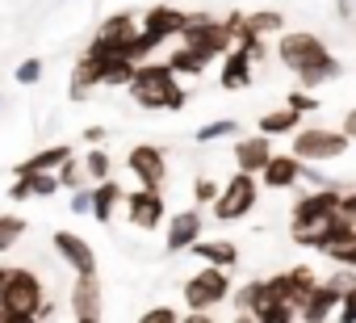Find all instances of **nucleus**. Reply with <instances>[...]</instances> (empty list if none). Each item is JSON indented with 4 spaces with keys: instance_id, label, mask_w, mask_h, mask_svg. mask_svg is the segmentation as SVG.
<instances>
[{
    "instance_id": "obj_1",
    "label": "nucleus",
    "mask_w": 356,
    "mask_h": 323,
    "mask_svg": "<svg viewBox=\"0 0 356 323\" xmlns=\"http://www.w3.org/2000/svg\"><path fill=\"white\" fill-rule=\"evenodd\" d=\"M339 198H343L339 185H323V189H314V194H302V198L293 202V214H289V235H293V244H302V248H323L327 223H331V214L339 210Z\"/></svg>"
},
{
    "instance_id": "obj_2",
    "label": "nucleus",
    "mask_w": 356,
    "mask_h": 323,
    "mask_svg": "<svg viewBox=\"0 0 356 323\" xmlns=\"http://www.w3.org/2000/svg\"><path fill=\"white\" fill-rule=\"evenodd\" d=\"M126 88L143 109H185L189 105V93L181 88V80H176V72L168 63H147L143 59Z\"/></svg>"
},
{
    "instance_id": "obj_3",
    "label": "nucleus",
    "mask_w": 356,
    "mask_h": 323,
    "mask_svg": "<svg viewBox=\"0 0 356 323\" xmlns=\"http://www.w3.org/2000/svg\"><path fill=\"white\" fill-rule=\"evenodd\" d=\"M42 298L47 294L34 269H9L5 290H0V323H34Z\"/></svg>"
},
{
    "instance_id": "obj_4",
    "label": "nucleus",
    "mask_w": 356,
    "mask_h": 323,
    "mask_svg": "<svg viewBox=\"0 0 356 323\" xmlns=\"http://www.w3.org/2000/svg\"><path fill=\"white\" fill-rule=\"evenodd\" d=\"M185 22H189V13H181V9H172V5H155V9H147V17L138 22V42H134V63H143V59H151L172 34H181L185 30Z\"/></svg>"
},
{
    "instance_id": "obj_5",
    "label": "nucleus",
    "mask_w": 356,
    "mask_h": 323,
    "mask_svg": "<svg viewBox=\"0 0 356 323\" xmlns=\"http://www.w3.org/2000/svg\"><path fill=\"white\" fill-rule=\"evenodd\" d=\"M134 42H138V22H134V13H113V17H105L101 22V30L92 34V42H88V55L92 59H130L134 55Z\"/></svg>"
},
{
    "instance_id": "obj_6",
    "label": "nucleus",
    "mask_w": 356,
    "mask_h": 323,
    "mask_svg": "<svg viewBox=\"0 0 356 323\" xmlns=\"http://www.w3.org/2000/svg\"><path fill=\"white\" fill-rule=\"evenodd\" d=\"M181 42L193 47V51L210 63V59H222L235 38H231L227 22H214V17H206V13H189V22H185V30H181Z\"/></svg>"
},
{
    "instance_id": "obj_7",
    "label": "nucleus",
    "mask_w": 356,
    "mask_h": 323,
    "mask_svg": "<svg viewBox=\"0 0 356 323\" xmlns=\"http://www.w3.org/2000/svg\"><path fill=\"white\" fill-rule=\"evenodd\" d=\"M348 134L331 130V126H298L293 130V155L306 159V164H323V159H335L348 151Z\"/></svg>"
},
{
    "instance_id": "obj_8",
    "label": "nucleus",
    "mask_w": 356,
    "mask_h": 323,
    "mask_svg": "<svg viewBox=\"0 0 356 323\" xmlns=\"http://www.w3.org/2000/svg\"><path fill=\"white\" fill-rule=\"evenodd\" d=\"M256 198H260V181H256V173H243V168H239V173L218 189V198H214V219H218V223H235V219L252 214Z\"/></svg>"
},
{
    "instance_id": "obj_9",
    "label": "nucleus",
    "mask_w": 356,
    "mask_h": 323,
    "mask_svg": "<svg viewBox=\"0 0 356 323\" xmlns=\"http://www.w3.org/2000/svg\"><path fill=\"white\" fill-rule=\"evenodd\" d=\"M231 298V269H218V265H206L202 273H193L185 281V302L189 310H210L218 302Z\"/></svg>"
},
{
    "instance_id": "obj_10",
    "label": "nucleus",
    "mask_w": 356,
    "mask_h": 323,
    "mask_svg": "<svg viewBox=\"0 0 356 323\" xmlns=\"http://www.w3.org/2000/svg\"><path fill=\"white\" fill-rule=\"evenodd\" d=\"M323 55H331V51H327V42H323L318 34H310V30H289V34H281V42H277V59H281L289 72H302V68L318 63Z\"/></svg>"
},
{
    "instance_id": "obj_11",
    "label": "nucleus",
    "mask_w": 356,
    "mask_h": 323,
    "mask_svg": "<svg viewBox=\"0 0 356 323\" xmlns=\"http://www.w3.org/2000/svg\"><path fill=\"white\" fill-rule=\"evenodd\" d=\"M264 281H268L273 302H289V306H298V310H302L306 294L318 285V277H314V269H310V265H293V269L273 273V277H264Z\"/></svg>"
},
{
    "instance_id": "obj_12",
    "label": "nucleus",
    "mask_w": 356,
    "mask_h": 323,
    "mask_svg": "<svg viewBox=\"0 0 356 323\" xmlns=\"http://www.w3.org/2000/svg\"><path fill=\"white\" fill-rule=\"evenodd\" d=\"M126 168H130L134 181L147 185V189H163V185H168V159H163V151H159L155 143H138V147H130Z\"/></svg>"
},
{
    "instance_id": "obj_13",
    "label": "nucleus",
    "mask_w": 356,
    "mask_h": 323,
    "mask_svg": "<svg viewBox=\"0 0 356 323\" xmlns=\"http://www.w3.org/2000/svg\"><path fill=\"white\" fill-rule=\"evenodd\" d=\"M126 214H130V227H138V231H155V227L163 223V214H168V206H163V189H147V185H138L134 194H126Z\"/></svg>"
},
{
    "instance_id": "obj_14",
    "label": "nucleus",
    "mask_w": 356,
    "mask_h": 323,
    "mask_svg": "<svg viewBox=\"0 0 356 323\" xmlns=\"http://www.w3.org/2000/svg\"><path fill=\"white\" fill-rule=\"evenodd\" d=\"M67 306L80 323H92L105 315V298H101V277L97 273H76V285L67 294Z\"/></svg>"
},
{
    "instance_id": "obj_15",
    "label": "nucleus",
    "mask_w": 356,
    "mask_h": 323,
    "mask_svg": "<svg viewBox=\"0 0 356 323\" xmlns=\"http://www.w3.org/2000/svg\"><path fill=\"white\" fill-rule=\"evenodd\" d=\"M51 244H55V252L72 265V273H97V252H92V244H88L84 235H76V231H55Z\"/></svg>"
},
{
    "instance_id": "obj_16",
    "label": "nucleus",
    "mask_w": 356,
    "mask_h": 323,
    "mask_svg": "<svg viewBox=\"0 0 356 323\" xmlns=\"http://www.w3.org/2000/svg\"><path fill=\"white\" fill-rule=\"evenodd\" d=\"M302 181V159L293 155V151H273L268 155V164L260 168V185H268V189H293Z\"/></svg>"
},
{
    "instance_id": "obj_17",
    "label": "nucleus",
    "mask_w": 356,
    "mask_h": 323,
    "mask_svg": "<svg viewBox=\"0 0 356 323\" xmlns=\"http://www.w3.org/2000/svg\"><path fill=\"white\" fill-rule=\"evenodd\" d=\"M202 239V210H181L168 219V256L189 252Z\"/></svg>"
},
{
    "instance_id": "obj_18",
    "label": "nucleus",
    "mask_w": 356,
    "mask_h": 323,
    "mask_svg": "<svg viewBox=\"0 0 356 323\" xmlns=\"http://www.w3.org/2000/svg\"><path fill=\"white\" fill-rule=\"evenodd\" d=\"M339 294H343V290H339L335 281H318V285L306 294L298 319H306V323H323V319H331V315L339 310Z\"/></svg>"
},
{
    "instance_id": "obj_19",
    "label": "nucleus",
    "mask_w": 356,
    "mask_h": 323,
    "mask_svg": "<svg viewBox=\"0 0 356 323\" xmlns=\"http://www.w3.org/2000/svg\"><path fill=\"white\" fill-rule=\"evenodd\" d=\"M268 155H273V134H243V139H235V164L243 168V173H256L260 177V168L268 164Z\"/></svg>"
},
{
    "instance_id": "obj_20",
    "label": "nucleus",
    "mask_w": 356,
    "mask_h": 323,
    "mask_svg": "<svg viewBox=\"0 0 356 323\" xmlns=\"http://www.w3.org/2000/svg\"><path fill=\"white\" fill-rule=\"evenodd\" d=\"M252 51L248 47H231L227 55H222V72H218V84L227 88V93H239V88H248L252 84Z\"/></svg>"
},
{
    "instance_id": "obj_21",
    "label": "nucleus",
    "mask_w": 356,
    "mask_h": 323,
    "mask_svg": "<svg viewBox=\"0 0 356 323\" xmlns=\"http://www.w3.org/2000/svg\"><path fill=\"white\" fill-rule=\"evenodd\" d=\"M63 159H72V147L67 143H55V147H42L34 151L30 159H22V164H13V177H26V173H55Z\"/></svg>"
},
{
    "instance_id": "obj_22",
    "label": "nucleus",
    "mask_w": 356,
    "mask_h": 323,
    "mask_svg": "<svg viewBox=\"0 0 356 323\" xmlns=\"http://www.w3.org/2000/svg\"><path fill=\"white\" fill-rule=\"evenodd\" d=\"M92 88H101V59L80 55L72 63V101H88Z\"/></svg>"
},
{
    "instance_id": "obj_23",
    "label": "nucleus",
    "mask_w": 356,
    "mask_h": 323,
    "mask_svg": "<svg viewBox=\"0 0 356 323\" xmlns=\"http://www.w3.org/2000/svg\"><path fill=\"white\" fill-rule=\"evenodd\" d=\"M88 198H92V219L97 223H109L113 210H118V202H126V189L105 177V181H97V189H88Z\"/></svg>"
},
{
    "instance_id": "obj_24",
    "label": "nucleus",
    "mask_w": 356,
    "mask_h": 323,
    "mask_svg": "<svg viewBox=\"0 0 356 323\" xmlns=\"http://www.w3.org/2000/svg\"><path fill=\"white\" fill-rule=\"evenodd\" d=\"M189 252H197L206 265H218V269H235L239 265V248L231 239H197Z\"/></svg>"
},
{
    "instance_id": "obj_25",
    "label": "nucleus",
    "mask_w": 356,
    "mask_h": 323,
    "mask_svg": "<svg viewBox=\"0 0 356 323\" xmlns=\"http://www.w3.org/2000/svg\"><path fill=\"white\" fill-rule=\"evenodd\" d=\"M343 68L335 63V55H323L318 63H310V68H302V72H293L298 76V88H323L327 80H335Z\"/></svg>"
},
{
    "instance_id": "obj_26",
    "label": "nucleus",
    "mask_w": 356,
    "mask_h": 323,
    "mask_svg": "<svg viewBox=\"0 0 356 323\" xmlns=\"http://www.w3.org/2000/svg\"><path fill=\"white\" fill-rule=\"evenodd\" d=\"M243 30L256 34V38H268V34H281L285 30V17L277 9H260V13H243Z\"/></svg>"
},
{
    "instance_id": "obj_27",
    "label": "nucleus",
    "mask_w": 356,
    "mask_h": 323,
    "mask_svg": "<svg viewBox=\"0 0 356 323\" xmlns=\"http://www.w3.org/2000/svg\"><path fill=\"white\" fill-rule=\"evenodd\" d=\"M298 126H302V113L289 109V105H281V109H273V113L260 118V130H264V134H293Z\"/></svg>"
},
{
    "instance_id": "obj_28",
    "label": "nucleus",
    "mask_w": 356,
    "mask_h": 323,
    "mask_svg": "<svg viewBox=\"0 0 356 323\" xmlns=\"http://www.w3.org/2000/svg\"><path fill=\"white\" fill-rule=\"evenodd\" d=\"M168 68H172L176 76H202V72H206V59H202L193 47H185V42H181V47L168 55Z\"/></svg>"
},
{
    "instance_id": "obj_29",
    "label": "nucleus",
    "mask_w": 356,
    "mask_h": 323,
    "mask_svg": "<svg viewBox=\"0 0 356 323\" xmlns=\"http://www.w3.org/2000/svg\"><path fill=\"white\" fill-rule=\"evenodd\" d=\"M134 59H105L101 63V84L105 88H126L130 84V76H134Z\"/></svg>"
},
{
    "instance_id": "obj_30",
    "label": "nucleus",
    "mask_w": 356,
    "mask_h": 323,
    "mask_svg": "<svg viewBox=\"0 0 356 323\" xmlns=\"http://www.w3.org/2000/svg\"><path fill=\"white\" fill-rule=\"evenodd\" d=\"M22 235H26V219L22 214H0V252H9Z\"/></svg>"
},
{
    "instance_id": "obj_31",
    "label": "nucleus",
    "mask_w": 356,
    "mask_h": 323,
    "mask_svg": "<svg viewBox=\"0 0 356 323\" xmlns=\"http://www.w3.org/2000/svg\"><path fill=\"white\" fill-rule=\"evenodd\" d=\"M235 130H239L235 118H218V122L197 126V143H218V139H227V134H235Z\"/></svg>"
},
{
    "instance_id": "obj_32",
    "label": "nucleus",
    "mask_w": 356,
    "mask_h": 323,
    "mask_svg": "<svg viewBox=\"0 0 356 323\" xmlns=\"http://www.w3.org/2000/svg\"><path fill=\"white\" fill-rule=\"evenodd\" d=\"M323 256H331L335 265H352V269H356V235H348V239H335V244H327V248H323Z\"/></svg>"
},
{
    "instance_id": "obj_33",
    "label": "nucleus",
    "mask_w": 356,
    "mask_h": 323,
    "mask_svg": "<svg viewBox=\"0 0 356 323\" xmlns=\"http://www.w3.org/2000/svg\"><path fill=\"white\" fill-rule=\"evenodd\" d=\"M109 168H113V159L105 155V147H92V151H88V159H84V173H88L92 181H105V177H109Z\"/></svg>"
},
{
    "instance_id": "obj_34",
    "label": "nucleus",
    "mask_w": 356,
    "mask_h": 323,
    "mask_svg": "<svg viewBox=\"0 0 356 323\" xmlns=\"http://www.w3.org/2000/svg\"><path fill=\"white\" fill-rule=\"evenodd\" d=\"M55 177H59V185H67V189H80V185H84V168L76 164V159H63V164L55 168Z\"/></svg>"
},
{
    "instance_id": "obj_35",
    "label": "nucleus",
    "mask_w": 356,
    "mask_h": 323,
    "mask_svg": "<svg viewBox=\"0 0 356 323\" xmlns=\"http://www.w3.org/2000/svg\"><path fill=\"white\" fill-rule=\"evenodd\" d=\"M285 105L298 109V113H310V109H318V97H310V88H293V93L285 97Z\"/></svg>"
},
{
    "instance_id": "obj_36",
    "label": "nucleus",
    "mask_w": 356,
    "mask_h": 323,
    "mask_svg": "<svg viewBox=\"0 0 356 323\" xmlns=\"http://www.w3.org/2000/svg\"><path fill=\"white\" fill-rule=\"evenodd\" d=\"M214 198H218V185H214L210 177H197V181H193V202H197V206H214Z\"/></svg>"
},
{
    "instance_id": "obj_37",
    "label": "nucleus",
    "mask_w": 356,
    "mask_h": 323,
    "mask_svg": "<svg viewBox=\"0 0 356 323\" xmlns=\"http://www.w3.org/2000/svg\"><path fill=\"white\" fill-rule=\"evenodd\" d=\"M335 315H339V323H356V281L339 294V310Z\"/></svg>"
},
{
    "instance_id": "obj_38",
    "label": "nucleus",
    "mask_w": 356,
    "mask_h": 323,
    "mask_svg": "<svg viewBox=\"0 0 356 323\" xmlns=\"http://www.w3.org/2000/svg\"><path fill=\"white\" fill-rule=\"evenodd\" d=\"M38 80H42V59H26V63L17 68V84L30 88V84H38Z\"/></svg>"
},
{
    "instance_id": "obj_39",
    "label": "nucleus",
    "mask_w": 356,
    "mask_h": 323,
    "mask_svg": "<svg viewBox=\"0 0 356 323\" xmlns=\"http://www.w3.org/2000/svg\"><path fill=\"white\" fill-rule=\"evenodd\" d=\"M72 214H92V198H88V189H72Z\"/></svg>"
},
{
    "instance_id": "obj_40",
    "label": "nucleus",
    "mask_w": 356,
    "mask_h": 323,
    "mask_svg": "<svg viewBox=\"0 0 356 323\" xmlns=\"http://www.w3.org/2000/svg\"><path fill=\"white\" fill-rule=\"evenodd\" d=\"M143 319H147V323H176V310H172V306H151Z\"/></svg>"
},
{
    "instance_id": "obj_41",
    "label": "nucleus",
    "mask_w": 356,
    "mask_h": 323,
    "mask_svg": "<svg viewBox=\"0 0 356 323\" xmlns=\"http://www.w3.org/2000/svg\"><path fill=\"white\" fill-rule=\"evenodd\" d=\"M339 130H343V134L356 143V109H348V113H343V126H339Z\"/></svg>"
},
{
    "instance_id": "obj_42",
    "label": "nucleus",
    "mask_w": 356,
    "mask_h": 323,
    "mask_svg": "<svg viewBox=\"0 0 356 323\" xmlns=\"http://www.w3.org/2000/svg\"><path fill=\"white\" fill-rule=\"evenodd\" d=\"M84 139L97 147V143H105V126H84Z\"/></svg>"
},
{
    "instance_id": "obj_43",
    "label": "nucleus",
    "mask_w": 356,
    "mask_h": 323,
    "mask_svg": "<svg viewBox=\"0 0 356 323\" xmlns=\"http://www.w3.org/2000/svg\"><path fill=\"white\" fill-rule=\"evenodd\" d=\"M339 210H343V214H352V219H356V189H352V194H343V198H339Z\"/></svg>"
},
{
    "instance_id": "obj_44",
    "label": "nucleus",
    "mask_w": 356,
    "mask_h": 323,
    "mask_svg": "<svg viewBox=\"0 0 356 323\" xmlns=\"http://www.w3.org/2000/svg\"><path fill=\"white\" fill-rule=\"evenodd\" d=\"M38 319H55V302H47V298H42V306H38Z\"/></svg>"
},
{
    "instance_id": "obj_45",
    "label": "nucleus",
    "mask_w": 356,
    "mask_h": 323,
    "mask_svg": "<svg viewBox=\"0 0 356 323\" xmlns=\"http://www.w3.org/2000/svg\"><path fill=\"white\" fill-rule=\"evenodd\" d=\"M5 277H9V269H5V265H0V290H5Z\"/></svg>"
}]
</instances>
